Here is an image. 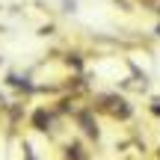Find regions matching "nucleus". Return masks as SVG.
<instances>
[{
    "label": "nucleus",
    "mask_w": 160,
    "mask_h": 160,
    "mask_svg": "<svg viewBox=\"0 0 160 160\" xmlns=\"http://www.w3.org/2000/svg\"><path fill=\"white\" fill-rule=\"evenodd\" d=\"M92 110L110 116V119H122V122L133 116V107L128 104L125 95H119V92H104V95H98L95 104H92Z\"/></svg>",
    "instance_id": "obj_1"
},
{
    "label": "nucleus",
    "mask_w": 160,
    "mask_h": 160,
    "mask_svg": "<svg viewBox=\"0 0 160 160\" xmlns=\"http://www.w3.org/2000/svg\"><path fill=\"white\" fill-rule=\"evenodd\" d=\"M51 122H53V116L48 113V110H36V116H33V128L36 131H51Z\"/></svg>",
    "instance_id": "obj_2"
},
{
    "label": "nucleus",
    "mask_w": 160,
    "mask_h": 160,
    "mask_svg": "<svg viewBox=\"0 0 160 160\" xmlns=\"http://www.w3.org/2000/svg\"><path fill=\"white\" fill-rule=\"evenodd\" d=\"M148 113H151V116H157V119H160V98H154V101L148 104Z\"/></svg>",
    "instance_id": "obj_3"
},
{
    "label": "nucleus",
    "mask_w": 160,
    "mask_h": 160,
    "mask_svg": "<svg viewBox=\"0 0 160 160\" xmlns=\"http://www.w3.org/2000/svg\"><path fill=\"white\" fill-rule=\"evenodd\" d=\"M142 3H154V6H157V0H142Z\"/></svg>",
    "instance_id": "obj_4"
},
{
    "label": "nucleus",
    "mask_w": 160,
    "mask_h": 160,
    "mask_svg": "<svg viewBox=\"0 0 160 160\" xmlns=\"http://www.w3.org/2000/svg\"><path fill=\"white\" fill-rule=\"evenodd\" d=\"M154 33H157V36H160V24H157V27H154Z\"/></svg>",
    "instance_id": "obj_5"
},
{
    "label": "nucleus",
    "mask_w": 160,
    "mask_h": 160,
    "mask_svg": "<svg viewBox=\"0 0 160 160\" xmlns=\"http://www.w3.org/2000/svg\"><path fill=\"white\" fill-rule=\"evenodd\" d=\"M157 160H160V148H157Z\"/></svg>",
    "instance_id": "obj_6"
}]
</instances>
